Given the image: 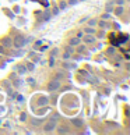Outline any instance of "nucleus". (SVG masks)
I'll return each instance as SVG.
<instances>
[{
  "label": "nucleus",
  "instance_id": "nucleus-1",
  "mask_svg": "<svg viewBox=\"0 0 130 135\" xmlns=\"http://www.w3.org/2000/svg\"><path fill=\"white\" fill-rule=\"evenodd\" d=\"M55 128H56V118L49 120V121H48L45 125H43V131H45L46 134H48V132H52Z\"/></svg>",
  "mask_w": 130,
  "mask_h": 135
},
{
  "label": "nucleus",
  "instance_id": "nucleus-2",
  "mask_svg": "<svg viewBox=\"0 0 130 135\" xmlns=\"http://www.w3.org/2000/svg\"><path fill=\"white\" fill-rule=\"evenodd\" d=\"M48 88H49V90H52V92L59 89V88H60V81H59V79H53V81H51L49 85H48Z\"/></svg>",
  "mask_w": 130,
  "mask_h": 135
},
{
  "label": "nucleus",
  "instance_id": "nucleus-3",
  "mask_svg": "<svg viewBox=\"0 0 130 135\" xmlns=\"http://www.w3.org/2000/svg\"><path fill=\"white\" fill-rule=\"evenodd\" d=\"M25 42H27V40L24 39L23 36H17V38L14 39V42H13V43H14V46H16V47H23V46L25 45Z\"/></svg>",
  "mask_w": 130,
  "mask_h": 135
},
{
  "label": "nucleus",
  "instance_id": "nucleus-4",
  "mask_svg": "<svg viewBox=\"0 0 130 135\" xmlns=\"http://www.w3.org/2000/svg\"><path fill=\"white\" fill-rule=\"evenodd\" d=\"M84 42L85 43H94V42H95V36H94V34H85Z\"/></svg>",
  "mask_w": 130,
  "mask_h": 135
},
{
  "label": "nucleus",
  "instance_id": "nucleus-5",
  "mask_svg": "<svg viewBox=\"0 0 130 135\" xmlns=\"http://www.w3.org/2000/svg\"><path fill=\"white\" fill-rule=\"evenodd\" d=\"M69 43H70V46H78L81 43V40H80V38H71Z\"/></svg>",
  "mask_w": 130,
  "mask_h": 135
},
{
  "label": "nucleus",
  "instance_id": "nucleus-6",
  "mask_svg": "<svg viewBox=\"0 0 130 135\" xmlns=\"http://www.w3.org/2000/svg\"><path fill=\"white\" fill-rule=\"evenodd\" d=\"M84 32L85 34H95V29L92 27H87V28H84Z\"/></svg>",
  "mask_w": 130,
  "mask_h": 135
},
{
  "label": "nucleus",
  "instance_id": "nucleus-7",
  "mask_svg": "<svg viewBox=\"0 0 130 135\" xmlns=\"http://www.w3.org/2000/svg\"><path fill=\"white\" fill-rule=\"evenodd\" d=\"M73 124H74V125H77V127H81V125H83V120H80V118H74Z\"/></svg>",
  "mask_w": 130,
  "mask_h": 135
},
{
  "label": "nucleus",
  "instance_id": "nucleus-8",
  "mask_svg": "<svg viewBox=\"0 0 130 135\" xmlns=\"http://www.w3.org/2000/svg\"><path fill=\"white\" fill-rule=\"evenodd\" d=\"M17 70L20 71V74H25V73H27V67H25V66H18Z\"/></svg>",
  "mask_w": 130,
  "mask_h": 135
},
{
  "label": "nucleus",
  "instance_id": "nucleus-9",
  "mask_svg": "<svg viewBox=\"0 0 130 135\" xmlns=\"http://www.w3.org/2000/svg\"><path fill=\"white\" fill-rule=\"evenodd\" d=\"M3 45H6V46H11L13 45V42L10 38H6V39H3Z\"/></svg>",
  "mask_w": 130,
  "mask_h": 135
},
{
  "label": "nucleus",
  "instance_id": "nucleus-10",
  "mask_svg": "<svg viewBox=\"0 0 130 135\" xmlns=\"http://www.w3.org/2000/svg\"><path fill=\"white\" fill-rule=\"evenodd\" d=\"M122 13H123V7L122 6H119V7H116V8H115V14H122Z\"/></svg>",
  "mask_w": 130,
  "mask_h": 135
},
{
  "label": "nucleus",
  "instance_id": "nucleus-11",
  "mask_svg": "<svg viewBox=\"0 0 130 135\" xmlns=\"http://www.w3.org/2000/svg\"><path fill=\"white\" fill-rule=\"evenodd\" d=\"M99 27H102V28H104V29L106 28V22H105V20H102L101 22H99Z\"/></svg>",
  "mask_w": 130,
  "mask_h": 135
},
{
  "label": "nucleus",
  "instance_id": "nucleus-12",
  "mask_svg": "<svg viewBox=\"0 0 130 135\" xmlns=\"http://www.w3.org/2000/svg\"><path fill=\"white\" fill-rule=\"evenodd\" d=\"M109 17H111V15H109V13H105V14L102 15V20H105V21H106V20H108Z\"/></svg>",
  "mask_w": 130,
  "mask_h": 135
},
{
  "label": "nucleus",
  "instance_id": "nucleus-13",
  "mask_svg": "<svg viewBox=\"0 0 130 135\" xmlns=\"http://www.w3.org/2000/svg\"><path fill=\"white\" fill-rule=\"evenodd\" d=\"M66 52H67V53H70V54H71V53H73V46H69V47H67V49H66Z\"/></svg>",
  "mask_w": 130,
  "mask_h": 135
},
{
  "label": "nucleus",
  "instance_id": "nucleus-14",
  "mask_svg": "<svg viewBox=\"0 0 130 135\" xmlns=\"http://www.w3.org/2000/svg\"><path fill=\"white\" fill-rule=\"evenodd\" d=\"M96 25V20H90V27H94Z\"/></svg>",
  "mask_w": 130,
  "mask_h": 135
},
{
  "label": "nucleus",
  "instance_id": "nucleus-15",
  "mask_svg": "<svg viewBox=\"0 0 130 135\" xmlns=\"http://www.w3.org/2000/svg\"><path fill=\"white\" fill-rule=\"evenodd\" d=\"M78 46H80V45H78ZM84 50H85L84 46H80V47H78V52H80V53H84Z\"/></svg>",
  "mask_w": 130,
  "mask_h": 135
},
{
  "label": "nucleus",
  "instance_id": "nucleus-16",
  "mask_svg": "<svg viewBox=\"0 0 130 135\" xmlns=\"http://www.w3.org/2000/svg\"><path fill=\"white\" fill-rule=\"evenodd\" d=\"M67 3L70 4V6H71V4H76V3H77V0H69Z\"/></svg>",
  "mask_w": 130,
  "mask_h": 135
},
{
  "label": "nucleus",
  "instance_id": "nucleus-17",
  "mask_svg": "<svg viewBox=\"0 0 130 135\" xmlns=\"http://www.w3.org/2000/svg\"><path fill=\"white\" fill-rule=\"evenodd\" d=\"M53 64H55V59H53V57H51V61H49V66H53Z\"/></svg>",
  "mask_w": 130,
  "mask_h": 135
},
{
  "label": "nucleus",
  "instance_id": "nucleus-18",
  "mask_svg": "<svg viewBox=\"0 0 130 135\" xmlns=\"http://www.w3.org/2000/svg\"><path fill=\"white\" fill-rule=\"evenodd\" d=\"M53 14H55V15H56V14H59V8H57V7H55V8H53Z\"/></svg>",
  "mask_w": 130,
  "mask_h": 135
},
{
  "label": "nucleus",
  "instance_id": "nucleus-19",
  "mask_svg": "<svg viewBox=\"0 0 130 135\" xmlns=\"http://www.w3.org/2000/svg\"><path fill=\"white\" fill-rule=\"evenodd\" d=\"M113 8H112V6H111V4H109V6H106V11L109 13V11H112Z\"/></svg>",
  "mask_w": 130,
  "mask_h": 135
},
{
  "label": "nucleus",
  "instance_id": "nucleus-20",
  "mask_svg": "<svg viewBox=\"0 0 130 135\" xmlns=\"http://www.w3.org/2000/svg\"><path fill=\"white\" fill-rule=\"evenodd\" d=\"M66 7H67V6H66V3H64V1L60 3V8H66Z\"/></svg>",
  "mask_w": 130,
  "mask_h": 135
},
{
  "label": "nucleus",
  "instance_id": "nucleus-21",
  "mask_svg": "<svg viewBox=\"0 0 130 135\" xmlns=\"http://www.w3.org/2000/svg\"><path fill=\"white\" fill-rule=\"evenodd\" d=\"M69 56H70V53H67V52H66V53H63V57H64V59H67Z\"/></svg>",
  "mask_w": 130,
  "mask_h": 135
},
{
  "label": "nucleus",
  "instance_id": "nucleus-22",
  "mask_svg": "<svg viewBox=\"0 0 130 135\" xmlns=\"http://www.w3.org/2000/svg\"><path fill=\"white\" fill-rule=\"evenodd\" d=\"M108 50H109V52H108V53H109V54H112V53H113V47H109V49H108Z\"/></svg>",
  "mask_w": 130,
  "mask_h": 135
},
{
  "label": "nucleus",
  "instance_id": "nucleus-23",
  "mask_svg": "<svg viewBox=\"0 0 130 135\" xmlns=\"http://www.w3.org/2000/svg\"><path fill=\"white\" fill-rule=\"evenodd\" d=\"M118 3H119V4H123V3H124V0H118Z\"/></svg>",
  "mask_w": 130,
  "mask_h": 135
}]
</instances>
